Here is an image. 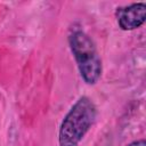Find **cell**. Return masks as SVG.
<instances>
[{
	"instance_id": "1",
	"label": "cell",
	"mask_w": 146,
	"mask_h": 146,
	"mask_svg": "<svg viewBox=\"0 0 146 146\" xmlns=\"http://www.w3.org/2000/svg\"><path fill=\"white\" fill-rule=\"evenodd\" d=\"M97 108L92 100L86 96L79 98L60 124L59 146H78L95 122Z\"/></svg>"
},
{
	"instance_id": "2",
	"label": "cell",
	"mask_w": 146,
	"mask_h": 146,
	"mask_svg": "<svg viewBox=\"0 0 146 146\" xmlns=\"http://www.w3.org/2000/svg\"><path fill=\"white\" fill-rule=\"evenodd\" d=\"M70 47L84 82L94 84L102 75V60L92 40L82 31H75L68 38Z\"/></svg>"
},
{
	"instance_id": "3",
	"label": "cell",
	"mask_w": 146,
	"mask_h": 146,
	"mask_svg": "<svg viewBox=\"0 0 146 146\" xmlns=\"http://www.w3.org/2000/svg\"><path fill=\"white\" fill-rule=\"evenodd\" d=\"M116 19L119 26L124 31H131L141 26L146 19V5L144 2L132 3L117 8Z\"/></svg>"
},
{
	"instance_id": "4",
	"label": "cell",
	"mask_w": 146,
	"mask_h": 146,
	"mask_svg": "<svg viewBox=\"0 0 146 146\" xmlns=\"http://www.w3.org/2000/svg\"><path fill=\"white\" fill-rule=\"evenodd\" d=\"M128 146H146V141L144 139L141 140H137V141H133L131 144H129Z\"/></svg>"
}]
</instances>
